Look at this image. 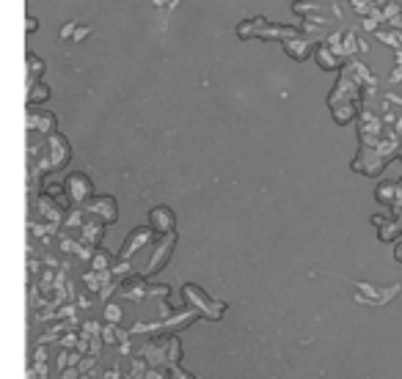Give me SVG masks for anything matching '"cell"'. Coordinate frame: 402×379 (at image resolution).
Listing matches in <instances>:
<instances>
[{
    "label": "cell",
    "mask_w": 402,
    "mask_h": 379,
    "mask_svg": "<svg viewBox=\"0 0 402 379\" xmlns=\"http://www.w3.org/2000/svg\"><path fill=\"white\" fill-rule=\"evenodd\" d=\"M66 190H69V198H72V201H89V195H91L89 176H83V173H72V176L66 179Z\"/></svg>",
    "instance_id": "1"
},
{
    "label": "cell",
    "mask_w": 402,
    "mask_h": 379,
    "mask_svg": "<svg viewBox=\"0 0 402 379\" xmlns=\"http://www.w3.org/2000/svg\"><path fill=\"white\" fill-rule=\"evenodd\" d=\"M149 220H151V228L154 231H171L174 228V212L168 206H157L149 212Z\"/></svg>",
    "instance_id": "2"
},
{
    "label": "cell",
    "mask_w": 402,
    "mask_h": 379,
    "mask_svg": "<svg viewBox=\"0 0 402 379\" xmlns=\"http://www.w3.org/2000/svg\"><path fill=\"white\" fill-rule=\"evenodd\" d=\"M284 50H287L289 55L295 58V61H306V58H308V52H311V44H308L306 39H300L298 33H295V36L284 39Z\"/></svg>",
    "instance_id": "3"
},
{
    "label": "cell",
    "mask_w": 402,
    "mask_h": 379,
    "mask_svg": "<svg viewBox=\"0 0 402 379\" xmlns=\"http://www.w3.org/2000/svg\"><path fill=\"white\" fill-rule=\"evenodd\" d=\"M89 212H94V214H100L102 220H110V223H113V220H116V201H113V198H108V195L94 198V201L89 203Z\"/></svg>",
    "instance_id": "4"
},
{
    "label": "cell",
    "mask_w": 402,
    "mask_h": 379,
    "mask_svg": "<svg viewBox=\"0 0 402 379\" xmlns=\"http://www.w3.org/2000/svg\"><path fill=\"white\" fill-rule=\"evenodd\" d=\"M146 239H149V228H138V231H132V234L127 236V242H124V250H121V256L127 259V256H130L132 250L141 247V244L146 242Z\"/></svg>",
    "instance_id": "5"
},
{
    "label": "cell",
    "mask_w": 402,
    "mask_h": 379,
    "mask_svg": "<svg viewBox=\"0 0 402 379\" xmlns=\"http://www.w3.org/2000/svg\"><path fill=\"white\" fill-rule=\"evenodd\" d=\"M28 127H31V130H42V132H50L52 127H55V118H52L50 113H31L28 115Z\"/></svg>",
    "instance_id": "6"
},
{
    "label": "cell",
    "mask_w": 402,
    "mask_h": 379,
    "mask_svg": "<svg viewBox=\"0 0 402 379\" xmlns=\"http://www.w3.org/2000/svg\"><path fill=\"white\" fill-rule=\"evenodd\" d=\"M171 247H174V239L168 236L166 242H163L160 247H157V256H151V264H149V270H160V267L166 264V259L171 256Z\"/></svg>",
    "instance_id": "7"
},
{
    "label": "cell",
    "mask_w": 402,
    "mask_h": 379,
    "mask_svg": "<svg viewBox=\"0 0 402 379\" xmlns=\"http://www.w3.org/2000/svg\"><path fill=\"white\" fill-rule=\"evenodd\" d=\"M397 192H399L397 184H394V182H386V184H380V187H377V198H380L383 203H391Z\"/></svg>",
    "instance_id": "8"
},
{
    "label": "cell",
    "mask_w": 402,
    "mask_h": 379,
    "mask_svg": "<svg viewBox=\"0 0 402 379\" xmlns=\"http://www.w3.org/2000/svg\"><path fill=\"white\" fill-rule=\"evenodd\" d=\"M47 96H50V91L33 80V83H31V94H28V102H39V99H47Z\"/></svg>",
    "instance_id": "9"
},
{
    "label": "cell",
    "mask_w": 402,
    "mask_h": 379,
    "mask_svg": "<svg viewBox=\"0 0 402 379\" xmlns=\"http://www.w3.org/2000/svg\"><path fill=\"white\" fill-rule=\"evenodd\" d=\"M317 61H319V66H323V69H334L336 66V58L328 55V47H319L317 50Z\"/></svg>",
    "instance_id": "10"
},
{
    "label": "cell",
    "mask_w": 402,
    "mask_h": 379,
    "mask_svg": "<svg viewBox=\"0 0 402 379\" xmlns=\"http://www.w3.org/2000/svg\"><path fill=\"white\" fill-rule=\"evenodd\" d=\"M28 69H31V83L36 80V74L42 72V61H39L36 55H28Z\"/></svg>",
    "instance_id": "11"
}]
</instances>
